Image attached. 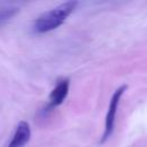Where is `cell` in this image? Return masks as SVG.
<instances>
[{
    "label": "cell",
    "mask_w": 147,
    "mask_h": 147,
    "mask_svg": "<svg viewBox=\"0 0 147 147\" xmlns=\"http://www.w3.org/2000/svg\"><path fill=\"white\" fill-rule=\"evenodd\" d=\"M77 1H67L51 10L45 11L33 22V31L37 33H45L60 26L68 16L76 9Z\"/></svg>",
    "instance_id": "obj_1"
},
{
    "label": "cell",
    "mask_w": 147,
    "mask_h": 147,
    "mask_svg": "<svg viewBox=\"0 0 147 147\" xmlns=\"http://www.w3.org/2000/svg\"><path fill=\"white\" fill-rule=\"evenodd\" d=\"M126 90V85H122L119 86L113 94L110 102H109V107H108V111L106 115V119H105V130L102 133V138H101V142H105L113 133L114 131V126H115V118H116V113H117V108L119 105V100L122 98V95L124 94Z\"/></svg>",
    "instance_id": "obj_2"
},
{
    "label": "cell",
    "mask_w": 147,
    "mask_h": 147,
    "mask_svg": "<svg viewBox=\"0 0 147 147\" xmlns=\"http://www.w3.org/2000/svg\"><path fill=\"white\" fill-rule=\"evenodd\" d=\"M30 136H31V130H30V125L22 121L17 124L15 133L8 145V147H24L28 141L30 140Z\"/></svg>",
    "instance_id": "obj_3"
},
{
    "label": "cell",
    "mask_w": 147,
    "mask_h": 147,
    "mask_svg": "<svg viewBox=\"0 0 147 147\" xmlns=\"http://www.w3.org/2000/svg\"><path fill=\"white\" fill-rule=\"evenodd\" d=\"M69 91V80L68 79H61L56 83L55 87L51 92L49 95V108L56 107L63 102Z\"/></svg>",
    "instance_id": "obj_4"
},
{
    "label": "cell",
    "mask_w": 147,
    "mask_h": 147,
    "mask_svg": "<svg viewBox=\"0 0 147 147\" xmlns=\"http://www.w3.org/2000/svg\"><path fill=\"white\" fill-rule=\"evenodd\" d=\"M18 11L17 8H13V7H9V8H1L0 9V25L5 22H7L8 20H10L16 13Z\"/></svg>",
    "instance_id": "obj_5"
}]
</instances>
